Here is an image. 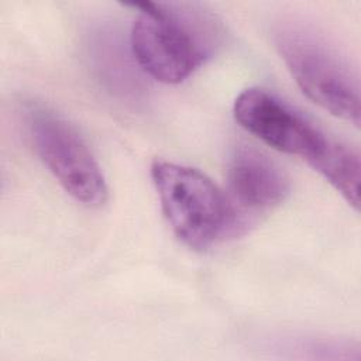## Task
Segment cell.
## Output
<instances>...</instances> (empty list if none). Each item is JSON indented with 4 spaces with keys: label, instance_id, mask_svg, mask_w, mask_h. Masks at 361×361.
I'll return each mask as SVG.
<instances>
[{
    "label": "cell",
    "instance_id": "cell-1",
    "mask_svg": "<svg viewBox=\"0 0 361 361\" xmlns=\"http://www.w3.org/2000/svg\"><path fill=\"white\" fill-rule=\"evenodd\" d=\"M130 47L138 66L152 79L176 85L210 59L223 39L214 14L195 3H135Z\"/></svg>",
    "mask_w": 361,
    "mask_h": 361
},
{
    "label": "cell",
    "instance_id": "cell-2",
    "mask_svg": "<svg viewBox=\"0 0 361 361\" xmlns=\"http://www.w3.org/2000/svg\"><path fill=\"white\" fill-rule=\"evenodd\" d=\"M274 39L283 63L307 99L358 126V75L338 48L319 30L296 20L281 23Z\"/></svg>",
    "mask_w": 361,
    "mask_h": 361
},
{
    "label": "cell",
    "instance_id": "cell-3",
    "mask_svg": "<svg viewBox=\"0 0 361 361\" xmlns=\"http://www.w3.org/2000/svg\"><path fill=\"white\" fill-rule=\"evenodd\" d=\"M151 178L168 224L189 248L207 250L241 227L234 202L203 172L157 159Z\"/></svg>",
    "mask_w": 361,
    "mask_h": 361
},
{
    "label": "cell",
    "instance_id": "cell-4",
    "mask_svg": "<svg viewBox=\"0 0 361 361\" xmlns=\"http://www.w3.org/2000/svg\"><path fill=\"white\" fill-rule=\"evenodd\" d=\"M25 127L39 159L68 195L87 207L106 203L109 189L102 168L65 118L45 107L30 106Z\"/></svg>",
    "mask_w": 361,
    "mask_h": 361
},
{
    "label": "cell",
    "instance_id": "cell-5",
    "mask_svg": "<svg viewBox=\"0 0 361 361\" xmlns=\"http://www.w3.org/2000/svg\"><path fill=\"white\" fill-rule=\"evenodd\" d=\"M233 113L250 134L281 152L306 159L309 165L330 138L299 111L261 87L244 89L235 97Z\"/></svg>",
    "mask_w": 361,
    "mask_h": 361
},
{
    "label": "cell",
    "instance_id": "cell-6",
    "mask_svg": "<svg viewBox=\"0 0 361 361\" xmlns=\"http://www.w3.org/2000/svg\"><path fill=\"white\" fill-rule=\"evenodd\" d=\"M228 185L233 202L252 210H267L281 204L290 192L285 171L267 154L240 145L228 164Z\"/></svg>",
    "mask_w": 361,
    "mask_h": 361
},
{
    "label": "cell",
    "instance_id": "cell-7",
    "mask_svg": "<svg viewBox=\"0 0 361 361\" xmlns=\"http://www.w3.org/2000/svg\"><path fill=\"white\" fill-rule=\"evenodd\" d=\"M310 166L323 175L348 204L358 210L361 164L355 148L330 137Z\"/></svg>",
    "mask_w": 361,
    "mask_h": 361
}]
</instances>
